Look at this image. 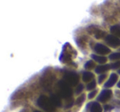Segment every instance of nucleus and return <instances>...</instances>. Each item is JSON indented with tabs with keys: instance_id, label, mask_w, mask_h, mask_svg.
Returning a JSON list of instances; mask_svg holds the SVG:
<instances>
[{
	"instance_id": "nucleus-18",
	"label": "nucleus",
	"mask_w": 120,
	"mask_h": 112,
	"mask_svg": "<svg viewBox=\"0 0 120 112\" xmlns=\"http://www.w3.org/2000/svg\"><path fill=\"white\" fill-rule=\"evenodd\" d=\"M83 88H84V86L82 85V84H79L78 86L77 87V88H76V93H81V92H82V90H83Z\"/></svg>"
},
{
	"instance_id": "nucleus-8",
	"label": "nucleus",
	"mask_w": 120,
	"mask_h": 112,
	"mask_svg": "<svg viewBox=\"0 0 120 112\" xmlns=\"http://www.w3.org/2000/svg\"><path fill=\"white\" fill-rule=\"evenodd\" d=\"M111 68L110 65H102V66H99L95 68V72L98 74H103L105 71L109 70Z\"/></svg>"
},
{
	"instance_id": "nucleus-11",
	"label": "nucleus",
	"mask_w": 120,
	"mask_h": 112,
	"mask_svg": "<svg viewBox=\"0 0 120 112\" xmlns=\"http://www.w3.org/2000/svg\"><path fill=\"white\" fill-rule=\"evenodd\" d=\"M94 79V74L90 72H84L83 75H82V79L84 82H89V81H92Z\"/></svg>"
},
{
	"instance_id": "nucleus-14",
	"label": "nucleus",
	"mask_w": 120,
	"mask_h": 112,
	"mask_svg": "<svg viewBox=\"0 0 120 112\" xmlns=\"http://www.w3.org/2000/svg\"><path fill=\"white\" fill-rule=\"evenodd\" d=\"M109 59L113 61V60H118L120 59V52H115V53H112L109 56Z\"/></svg>"
},
{
	"instance_id": "nucleus-6",
	"label": "nucleus",
	"mask_w": 120,
	"mask_h": 112,
	"mask_svg": "<svg viewBox=\"0 0 120 112\" xmlns=\"http://www.w3.org/2000/svg\"><path fill=\"white\" fill-rule=\"evenodd\" d=\"M112 96V92L110 90H103L100 92L98 97V100L101 102H105L110 99Z\"/></svg>"
},
{
	"instance_id": "nucleus-9",
	"label": "nucleus",
	"mask_w": 120,
	"mask_h": 112,
	"mask_svg": "<svg viewBox=\"0 0 120 112\" xmlns=\"http://www.w3.org/2000/svg\"><path fill=\"white\" fill-rule=\"evenodd\" d=\"M90 112H102V108L98 102L91 103V106L90 107Z\"/></svg>"
},
{
	"instance_id": "nucleus-23",
	"label": "nucleus",
	"mask_w": 120,
	"mask_h": 112,
	"mask_svg": "<svg viewBox=\"0 0 120 112\" xmlns=\"http://www.w3.org/2000/svg\"><path fill=\"white\" fill-rule=\"evenodd\" d=\"M118 74H120V70H118Z\"/></svg>"
},
{
	"instance_id": "nucleus-20",
	"label": "nucleus",
	"mask_w": 120,
	"mask_h": 112,
	"mask_svg": "<svg viewBox=\"0 0 120 112\" xmlns=\"http://www.w3.org/2000/svg\"><path fill=\"white\" fill-rule=\"evenodd\" d=\"M110 66H111L112 69H118V67H120V61H117V62H115V63H113V64L110 65Z\"/></svg>"
},
{
	"instance_id": "nucleus-7",
	"label": "nucleus",
	"mask_w": 120,
	"mask_h": 112,
	"mask_svg": "<svg viewBox=\"0 0 120 112\" xmlns=\"http://www.w3.org/2000/svg\"><path fill=\"white\" fill-rule=\"evenodd\" d=\"M117 80H118V76H117V74H112L111 75H110L109 80L105 83V87H107V88L112 87V86L114 85L115 83L117 82Z\"/></svg>"
},
{
	"instance_id": "nucleus-21",
	"label": "nucleus",
	"mask_w": 120,
	"mask_h": 112,
	"mask_svg": "<svg viewBox=\"0 0 120 112\" xmlns=\"http://www.w3.org/2000/svg\"><path fill=\"white\" fill-rule=\"evenodd\" d=\"M96 93H97V91L96 90H95V91H93V92H90V93H89V95H88L89 99H92L93 97H95V96L96 95Z\"/></svg>"
},
{
	"instance_id": "nucleus-15",
	"label": "nucleus",
	"mask_w": 120,
	"mask_h": 112,
	"mask_svg": "<svg viewBox=\"0 0 120 112\" xmlns=\"http://www.w3.org/2000/svg\"><path fill=\"white\" fill-rule=\"evenodd\" d=\"M84 100H85V95L82 94V95H81L80 97L77 99V101H76V104H77V105H82V104L84 102Z\"/></svg>"
},
{
	"instance_id": "nucleus-2",
	"label": "nucleus",
	"mask_w": 120,
	"mask_h": 112,
	"mask_svg": "<svg viewBox=\"0 0 120 112\" xmlns=\"http://www.w3.org/2000/svg\"><path fill=\"white\" fill-rule=\"evenodd\" d=\"M58 89H59V95L64 98H70L72 96V88L70 85L66 81L61 80L58 83Z\"/></svg>"
},
{
	"instance_id": "nucleus-12",
	"label": "nucleus",
	"mask_w": 120,
	"mask_h": 112,
	"mask_svg": "<svg viewBox=\"0 0 120 112\" xmlns=\"http://www.w3.org/2000/svg\"><path fill=\"white\" fill-rule=\"evenodd\" d=\"M50 99H51L52 102L55 105V106H60V105H61V100H60L59 96L52 95L51 97H50Z\"/></svg>"
},
{
	"instance_id": "nucleus-5",
	"label": "nucleus",
	"mask_w": 120,
	"mask_h": 112,
	"mask_svg": "<svg viewBox=\"0 0 120 112\" xmlns=\"http://www.w3.org/2000/svg\"><path fill=\"white\" fill-rule=\"evenodd\" d=\"M95 51L96 53L98 54H101V55H105V54H109L110 52V49L109 48H107L106 46L103 44H100V43H97L95 46Z\"/></svg>"
},
{
	"instance_id": "nucleus-19",
	"label": "nucleus",
	"mask_w": 120,
	"mask_h": 112,
	"mask_svg": "<svg viewBox=\"0 0 120 112\" xmlns=\"http://www.w3.org/2000/svg\"><path fill=\"white\" fill-rule=\"evenodd\" d=\"M105 78H106V74H100V75L99 76V79H98L99 84H101V83H103V81L105 79Z\"/></svg>"
},
{
	"instance_id": "nucleus-16",
	"label": "nucleus",
	"mask_w": 120,
	"mask_h": 112,
	"mask_svg": "<svg viewBox=\"0 0 120 112\" xmlns=\"http://www.w3.org/2000/svg\"><path fill=\"white\" fill-rule=\"evenodd\" d=\"M95 86H96V84H95V80H92V81H90V84H89L88 85H87L86 89H87V90H92V89L95 88Z\"/></svg>"
},
{
	"instance_id": "nucleus-4",
	"label": "nucleus",
	"mask_w": 120,
	"mask_h": 112,
	"mask_svg": "<svg viewBox=\"0 0 120 112\" xmlns=\"http://www.w3.org/2000/svg\"><path fill=\"white\" fill-rule=\"evenodd\" d=\"M105 42L112 48H118L120 46V39L115 35H107L105 38Z\"/></svg>"
},
{
	"instance_id": "nucleus-3",
	"label": "nucleus",
	"mask_w": 120,
	"mask_h": 112,
	"mask_svg": "<svg viewBox=\"0 0 120 112\" xmlns=\"http://www.w3.org/2000/svg\"><path fill=\"white\" fill-rule=\"evenodd\" d=\"M64 80L66 81L69 85L77 86L79 81V77H78V75L74 72H67L64 74Z\"/></svg>"
},
{
	"instance_id": "nucleus-17",
	"label": "nucleus",
	"mask_w": 120,
	"mask_h": 112,
	"mask_svg": "<svg viewBox=\"0 0 120 112\" xmlns=\"http://www.w3.org/2000/svg\"><path fill=\"white\" fill-rule=\"evenodd\" d=\"M95 66V63L93 62L92 61H89L86 63L85 65V68L86 69H92V68Z\"/></svg>"
},
{
	"instance_id": "nucleus-10",
	"label": "nucleus",
	"mask_w": 120,
	"mask_h": 112,
	"mask_svg": "<svg viewBox=\"0 0 120 112\" xmlns=\"http://www.w3.org/2000/svg\"><path fill=\"white\" fill-rule=\"evenodd\" d=\"M110 31L113 35H115L118 38H120V25H113L110 28Z\"/></svg>"
},
{
	"instance_id": "nucleus-24",
	"label": "nucleus",
	"mask_w": 120,
	"mask_h": 112,
	"mask_svg": "<svg viewBox=\"0 0 120 112\" xmlns=\"http://www.w3.org/2000/svg\"><path fill=\"white\" fill-rule=\"evenodd\" d=\"M35 112H40V111H35Z\"/></svg>"
},
{
	"instance_id": "nucleus-13",
	"label": "nucleus",
	"mask_w": 120,
	"mask_h": 112,
	"mask_svg": "<svg viewBox=\"0 0 120 112\" xmlns=\"http://www.w3.org/2000/svg\"><path fill=\"white\" fill-rule=\"evenodd\" d=\"M91 57L95 60V61L100 63V64H103V63H105L107 61V58L105 56H97V55H92Z\"/></svg>"
},
{
	"instance_id": "nucleus-22",
	"label": "nucleus",
	"mask_w": 120,
	"mask_h": 112,
	"mask_svg": "<svg viewBox=\"0 0 120 112\" xmlns=\"http://www.w3.org/2000/svg\"><path fill=\"white\" fill-rule=\"evenodd\" d=\"M118 88H120V81L118 82Z\"/></svg>"
},
{
	"instance_id": "nucleus-1",
	"label": "nucleus",
	"mask_w": 120,
	"mask_h": 112,
	"mask_svg": "<svg viewBox=\"0 0 120 112\" xmlns=\"http://www.w3.org/2000/svg\"><path fill=\"white\" fill-rule=\"evenodd\" d=\"M37 104H38V105L40 108H42L45 111L48 112L54 111L55 108H56L55 105L52 102L51 99L45 97V96H40L39 97L38 101H37Z\"/></svg>"
}]
</instances>
